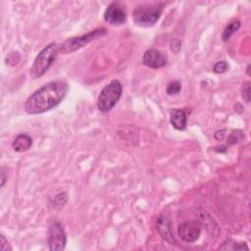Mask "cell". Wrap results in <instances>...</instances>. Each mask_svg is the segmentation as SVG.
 Returning a JSON list of instances; mask_svg holds the SVG:
<instances>
[{"label": "cell", "instance_id": "6da1fadb", "mask_svg": "<svg viewBox=\"0 0 251 251\" xmlns=\"http://www.w3.org/2000/svg\"><path fill=\"white\" fill-rule=\"evenodd\" d=\"M68 90L69 85L66 80L57 79L50 81L42 85L26 99L25 110L30 115L47 112L65 98Z\"/></svg>", "mask_w": 251, "mask_h": 251}, {"label": "cell", "instance_id": "9c48e42d", "mask_svg": "<svg viewBox=\"0 0 251 251\" xmlns=\"http://www.w3.org/2000/svg\"><path fill=\"white\" fill-rule=\"evenodd\" d=\"M168 62L167 56L162 53L160 50L157 49H147L144 54H143V58H142V63L152 69H159L162 68L164 66H166Z\"/></svg>", "mask_w": 251, "mask_h": 251}, {"label": "cell", "instance_id": "7a4b0ae2", "mask_svg": "<svg viewBox=\"0 0 251 251\" xmlns=\"http://www.w3.org/2000/svg\"><path fill=\"white\" fill-rule=\"evenodd\" d=\"M58 52L59 46L56 43H50L46 45L35 57L30 68V76L33 79L42 76L55 61Z\"/></svg>", "mask_w": 251, "mask_h": 251}, {"label": "cell", "instance_id": "ba28073f", "mask_svg": "<svg viewBox=\"0 0 251 251\" xmlns=\"http://www.w3.org/2000/svg\"><path fill=\"white\" fill-rule=\"evenodd\" d=\"M179 237L187 242L191 243L196 241L201 233V224L198 221H188L179 225L177 228Z\"/></svg>", "mask_w": 251, "mask_h": 251}, {"label": "cell", "instance_id": "2e32d148", "mask_svg": "<svg viewBox=\"0 0 251 251\" xmlns=\"http://www.w3.org/2000/svg\"><path fill=\"white\" fill-rule=\"evenodd\" d=\"M227 69H228V64L226 61H219L213 67V71L216 74H223V73L226 72Z\"/></svg>", "mask_w": 251, "mask_h": 251}, {"label": "cell", "instance_id": "5b68a950", "mask_svg": "<svg viewBox=\"0 0 251 251\" xmlns=\"http://www.w3.org/2000/svg\"><path fill=\"white\" fill-rule=\"evenodd\" d=\"M107 34V29L104 27H99L94 30H91L83 35L75 36L72 38H68L59 46V53L62 54H69L72 52H75L80 48H82L84 45L90 43L91 41L104 36Z\"/></svg>", "mask_w": 251, "mask_h": 251}, {"label": "cell", "instance_id": "ffe728a7", "mask_svg": "<svg viewBox=\"0 0 251 251\" xmlns=\"http://www.w3.org/2000/svg\"><path fill=\"white\" fill-rule=\"evenodd\" d=\"M6 179H7V177L5 176V172L2 170V173H1V187L4 186V184L6 182Z\"/></svg>", "mask_w": 251, "mask_h": 251}, {"label": "cell", "instance_id": "8992f818", "mask_svg": "<svg viewBox=\"0 0 251 251\" xmlns=\"http://www.w3.org/2000/svg\"><path fill=\"white\" fill-rule=\"evenodd\" d=\"M67 243V237L63 226L59 222L50 225L48 230V247L51 251L64 250Z\"/></svg>", "mask_w": 251, "mask_h": 251}, {"label": "cell", "instance_id": "4fadbf2b", "mask_svg": "<svg viewBox=\"0 0 251 251\" xmlns=\"http://www.w3.org/2000/svg\"><path fill=\"white\" fill-rule=\"evenodd\" d=\"M240 21H238V20H234V21H232V22H230L226 26V28L224 29V31H223V34H222V39H223V41H226V40H228L230 37H231V35L233 34V33H235L237 30H238V28L240 27Z\"/></svg>", "mask_w": 251, "mask_h": 251}, {"label": "cell", "instance_id": "7c38bea8", "mask_svg": "<svg viewBox=\"0 0 251 251\" xmlns=\"http://www.w3.org/2000/svg\"><path fill=\"white\" fill-rule=\"evenodd\" d=\"M32 145L31 137L26 133H21L15 137L12 143V147L16 152L27 151Z\"/></svg>", "mask_w": 251, "mask_h": 251}, {"label": "cell", "instance_id": "ac0fdd59", "mask_svg": "<svg viewBox=\"0 0 251 251\" xmlns=\"http://www.w3.org/2000/svg\"><path fill=\"white\" fill-rule=\"evenodd\" d=\"M243 137V133L242 131L240 130H235V131H232L230 134H229V137L227 139V141L229 143H236V142H239Z\"/></svg>", "mask_w": 251, "mask_h": 251}, {"label": "cell", "instance_id": "30bf717a", "mask_svg": "<svg viewBox=\"0 0 251 251\" xmlns=\"http://www.w3.org/2000/svg\"><path fill=\"white\" fill-rule=\"evenodd\" d=\"M156 228L161 237L170 244H176V240L172 231V222L167 216H160L156 222Z\"/></svg>", "mask_w": 251, "mask_h": 251}, {"label": "cell", "instance_id": "9a60e30c", "mask_svg": "<svg viewBox=\"0 0 251 251\" xmlns=\"http://www.w3.org/2000/svg\"><path fill=\"white\" fill-rule=\"evenodd\" d=\"M68 201V194L66 192H61L58 195H56L55 199H54V206L55 207H63L66 202Z\"/></svg>", "mask_w": 251, "mask_h": 251}, {"label": "cell", "instance_id": "3957f363", "mask_svg": "<svg viewBox=\"0 0 251 251\" xmlns=\"http://www.w3.org/2000/svg\"><path fill=\"white\" fill-rule=\"evenodd\" d=\"M163 7V3L138 5L132 12L133 22L138 26H152L160 19Z\"/></svg>", "mask_w": 251, "mask_h": 251}, {"label": "cell", "instance_id": "277c9868", "mask_svg": "<svg viewBox=\"0 0 251 251\" xmlns=\"http://www.w3.org/2000/svg\"><path fill=\"white\" fill-rule=\"evenodd\" d=\"M123 93V85L118 79H113L106 84L97 98V108L102 113L111 111L120 100Z\"/></svg>", "mask_w": 251, "mask_h": 251}, {"label": "cell", "instance_id": "5bb4252c", "mask_svg": "<svg viewBox=\"0 0 251 251\" xmlns=\"http://www.w3.org/2000/svg\"><path fill=\"white\" fill-rule=\"evenodd\" d=\"M180 89H181L180 82L177 80H174L168 84L166 91L169 95H176L180 91Z\"/></svg>", "mask_w": 251, "mask_h": 251}, {"label": "cell", "instance_id": "d6986e66", "mask_svg": "<svg viewBox=\"0 0 251 251\" xmlns=\"http://www.w3.org/2000/svg\"><path fill=\"white\" fill-rule=\"evenodd\" d=\"M0 249L1 251H11L12 248L10 247L8 240L5 238V236L3 234H0Z\"/></svg>", "mask_w": 251, "mask_h": 251}, {"label": "cell", "instance_id": "e0dca14e", "mask_svg": "<svg viewBox=\"0 0 251 251\" xmlns=\"http://www.w3.org/2000/svg\"><path fill=\"white\" fill-rule=\"evenodd\" d=\"M241 96L246 103L250 102V81L243 83L241 88Z\"/></svg>", "mask_w": 251, "mask_h": 251}, {"label": "cell", "instance_id": "8fae6325", "mask_svg": "<svg viewBox=\"0 0 251 251\" xmlns=\"http://www.w3.org/2000/svg\"><path fill=\"white\" fill-rule=\"evenodd\" d=\"M172 126L177 130H183L187 125V116L182 109H173L170 118Z\"/></svg>", "mask_w": 251, "mask_h": 251}, {"label": "cell", "instance_id": "52a82bcc", "mask_svg": "<svg viewBox=\"0 0 251 251\" xmlns=\"http://www.w3.org/2000/svg\"><path fill=\"white\" fill-rule=\"evenodd\" d=\"M104 20L112 25H121L126 21V12L125 6L118 2H111L104 12Z\"/></svg>", "mask_w": 251, "mask_h": 251}]
</instances>
